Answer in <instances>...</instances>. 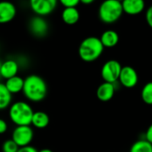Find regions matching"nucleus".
<instances>
[{"label":"nucleus","mask_w":152,"mask_h":152,"mask_svg":"<svg viewBox=\"0 0 152 152\" xmlns=\"http://www.w3.org/2000/svg\"><path fill=\"white\" fill-rule=\"evenodd\" d=\"M2 149L3 152H18L20 148L12 139H9L3 143Z\"/></svg>","instance_id":"obj_21"},{"label":"nucleus","mask_w":152,"mask_h":152,"mask_svg":"<svg viewBox=\"0 0 152 152\" xmlns=\"http://www.w3.org/2000/svg\"><path fill=\"white\" fill-rule=\"evenodd\" d=\"M118 80L123 86L126 88H133L138 84L139 76L137 71L133 67L125 66L122 67Z\"/></svg>","instance_id":"obj_8"},{"label":"nucleus","mask_w":152,"mask_h":152,"mask_svg":"<svg viewBox=\"0 0 152 152\" xmlns=\"http://www.w3.org/2000/svg\"><path fill=\"white\" fill-rule=\"evenodd\" d=\"M142 100L148 105H152V81L146 83L141 93Z\"/></svg>","instance_id":"obj_20"},{"label":"nucleus","mask_w":152,"mask_h":152,"mask_svg":"<svg viewBox=\"0 0 152 152\" xmlns=\"http://www.w3.org/2000/svg\"><path fill=\"white\" fill-rule=\"evenodd\" d=\"M129 152H152V144L145 139L136 141L131 146Z\"/></svg>","instance_id":"obj_19"},{"label":"nucleus","mask_w":152,"mask_h":152,"mask_svg":"<svg viewBox=\"0 0 152 152\" xmlns=\"http://www.w3.org/2000/svg\"><path fill=\"white\" fill-rule=\"evenodd\" d=\"M99 18L103 23L112 24L118 21L124 11L122 2L118 0H105L99 7Z\"/></svg>","instance_id":"obj_4"},{"label":"nucleus","mask_w":152,"mask_h":152,"mask_svg":"<svg viewBox=\"0 0 152 152\" xmlns=\"http://www.w3.org/2000/svg\"><path fill=\"white\" fill-rule=\"evenodd\" d=\"M115 90L114 84L103 82L98 86L96 90V96L101 102H110L115 94Z\"/></svg>","instance_id":"obj_12"},{"label":"nucleus","mask_w":152,"mask_h":152,"mask_svg":"<svg viewBox=\"0 0 152 152\" xmlns=\"http://www.w3.org/2000/svg\"><path fill=\"white\" fill-rule=\"evenodd\" d=\"M30 8L37 14V16L45 17L56 8L57 1L56 0H31Z\"/></svg>","instance_id":"obj_7"},{"label":"nucleus","mask_w":152,"mask_h":152,"mask_svg":"<svg viewBox=\"0 0 152 152\" xmlns=\"http://www.w3.org/2000/svg\"><path fill=\"white\" fill-rule=\"evenodd\" d=\"M7 128H8V126H7V123L5 122V120L0 118V134H4L7 131Z\"/></svg>","instance_id":"obj_26"},{"label":"nucleus","mask_w":152,"mask_h":152,"mask_svg":"<svg viewBox=\"0 0 152 152\" xmlns=\"http://www.w3.org/2000/svg\"><path fill=\"white\" fill-rule=\"evenodd\" d=\"M18 152H38V151L35 147H33L31 145H28V146L20 148Z\"/></svg>","instance_id":"obj_24"},{"label":"nucleus","mask_w":152,"mask_h":152,"mask_svg":"<svg viewBox=\"0 0 152 152\" xmlns=\"http://www.w3.org/2000/svg\"><path fill=\"white\" fill-rule=\"evenodd\" d=\"M145 17H146V21H147L148 25L152 28V5L148 7L147 11H146Z\"/></svg>","instance_id":"obj_23"},{"label":"nucleus","mask_w":152,"mask_h":152,"mask_svg":"<svg viewBox=\"0 0 152 152\" xmlns=\"http://www.w3.org/2000/svg\"><path fill=\"white\" fill-rule=\"evenodd\" d=\"M50 123V118L48 114L44 111H36L33 114L31 125L38 129L45 128Z\"/></svg>","instance_id":"obj_17"},{"label":"nucleus","mask_w":152,"mask_h":152,"mask_svg":"<svg viewBox=\"0 0 152 152\" xmlns=\"http://www.w3.org/2000/svg\"><path fill=\"white\" fill-rule=\"evenodd\" d=\"M80 18L79 11L77 7L74 8H64L61 12V19L64 23L68 25L76 24Z\"/></svg>","instance_id":"obj_15"},{"label":"nucleus","mask_w":152,"mask_h":152,"mask_svg":"<svg viewBox=\"0 0 152 152\" xmlns=\"http://www.w3.org/2000/svg\"><path fill=\"white\" fill-rule=\"evenodd\" d=\"M123 11L129 15H136L141 13L145 8L143 0H124L122 1Z\"/></svg>","instance_id":"obj_13"},{"label":"nucleus","mask_w":152,"mask_h":152,"mask_svg":"<svg viewBox=\"0 0 152 152\" xmlns=\"http://www.w3.org/2000/svg\"><path fill=\"white\" fill-rule=\"evenodd\" d=\"M22 92L28 101L39 102H42L47 94V85L43 77L32 74L24 78Z\"/></svg>","instance_id":"obj_1"},{"label":"nucleus","mask_w":152,"mask_h":152,"mask_svg":"<svg viewBox=\"0 0 152 152\" xmlns=\"http://www.w3.org/2000/svg\"><path fill=\"white\" fill-rule=\"evenodd\" d=\"M80 3L79 0H61V4L65 8H74Z\"/></svg>","instance_id":"obj_22"},{"label":"nucleus","mask_w":152,"mask_h":152,"mask_svg":"<svg viewBox=\"0 0 152 152\" xmlns=\"http://www.w3.org/2000/svg\"><path fill=\"white\" fill-rule=\"evenodd\" d=\"M103 51L104 46L99 37H88L80 43L78 55L84 61L91 62L97 60L102 54Z\"/></svg>","instance_id":"obj_2"},{"label":"nucleus","mask_w":152,"mask_h":152,"mask_svg":"<svg viewBox=\"0 0 152 152\" xmlns=\"http://www.w3.org/2000/svg\"><path fill=\"white\" fill-rule=\"evenodd\" d=\"M102 45L108 48H111L116 46L118 44L119 41V35L117 31L112 30V29H109L104 31L101 37H99Z\"/></svg>","instance_id":"obj_14"},{"label":"nucleus","mask_w":152,"mask_h":152,"mask_svg":"<svg viewBox=\"0 0 152 152\" xmlns=\"http://www.w3.org/2000/svg\"><path fill=\"white\" fill-rule=\"evenodd\" d=\"M7 90L11 93V94H19L22 91L24 86V79L19 76H15L6 80L4 84Z\"/></svg>","instance_id":"obj_16"},{"label":"nucleus","mask_w":152,"mask_h":152,"mask_svg":"<svg viewBox=\"0 0 152 152\" xmlns=\"http://www.w3.org/2000/svg\"><path fill=\"white\" fill-rule=\"evenodd\" d=\"M15 5L7 1L0 2V24H5L12 21L16 16Z\"/></svg>","instance_id":"obj_10"},{"label":"nucleus","mask_w":152,"mask_h":152,"mask_svg":"<svg viewBox=\"0 0 152 152\" xmlns=\"http://www.w3.org/2000/svg\"><path fill=\"white\" fill-rule=\"evenodd\" d=\"M80 2L84 4H90L94 3V0H81Z\"/></svg>","instance_id":"obj_27"},{"label":"nucleus","mask_w":152,"mask_h":152,"mask_svg":"<svg viewBox=\"0 0 152 152\" xmlns=\"http://www.w3.org/2000/svg\"><path fill=\"white\" fill-rule=\"evenodd\" d=\"M19 64L14 60H6L0 64V76L6 80L17 76Z\"/></svg>","instance_id":"obj_11"},{"label":"nucleus","mask_w":152,"mask_h":152,"mask_svg":"<svg viewBox=\"0 0 152 152\" xmlns=\"http://www.w3.org/2000/svg\"><path fill=\"white\" fill-rule=\"evenodd\" d=\"M34 111L25 102H16L10 106L9 118L16 126H30Z\"/></svg>","instance_id":"obj_3"},{"label":"nucleus","mask_w":152,"mask_h":152,"mask_svg":"<svg viewBox=\"0 0 152 152\" xmlns=\"http://www.w3.org/2000/svg\"><path fill=\"white\" fill-rule=\"evenodd\" d=\"M121 69L122 66L119 61L117 60H110L103 64L101 70V75L104 82L115 84L119 78Z\"/></svg>","instance_id":"obj_5"},{"label":"nucleus","mask_w":152,"mask_h":152,"mask_svg":"<svg viewBox=\"0 0 152 152\" xmlns=\"http://www.w3.org/2000/svg\"><path fill=\"white\" fill-rule=\"evenodd\" d=\"M145 140L148 141L151 144H152V124L148 127L145 133Z\"/></svg>","instance_id":"obj_25"},{"label":"nucleus","mask_w":152,"mask_h":152,"mask_svg":"<svg viewBox=\"0 0 152 152\" xmlns=\"http://www.w3.org/2000/svg\"><path fill=\"white\" fill-rule=\"evenodd\" d=\"M12 102V94L5 87L4 84L0 83V110L7 109Z\"/></svg>","instance_id":"obj_18"},{"label":"nucleus","mask_w":152,"mask_h":152,"mask_svg":"<svg viewBox=\"0 0 152 152\" xmlns=\"http://www.w3.org/2000/svg\"><path fill=\"white\" fill-rule=\"evenodd\" d=\"M38 152H53V151H51V150H49V149H44V150H41L40 151Z\"/></svg>","instance_id":"obj_28"},{"label":"nucleus","mask_w":152,"mask_h":152,"mask_svg":"<svg viewBox=\"0 0 152 152\" xmlns=\"http://www.w3.org/2000/svg\"><path fill=\"white\" fill-rule=\"evenodd\" d=\"M33 137L34 132L30 126H16L12 134V140L19 146V148L29 145Z\"/></svg>","instance_id":"obj_6"},{"label":"nucleus","mask_w":152,"mask_h":152,"mask_svg":"<svg viewBox=\"0 0 152 152\" xmlns=\"http://www.w3.org/2000/svg\"><path fill=\"white\" fill-rule=\"evenodd\" d=\"M48 23L44 17L34 16L28 22V28L30 32L36 37H42L45 36L48 31Z\"/></svg>","instance_id":"obj_9"}]
</instances>
